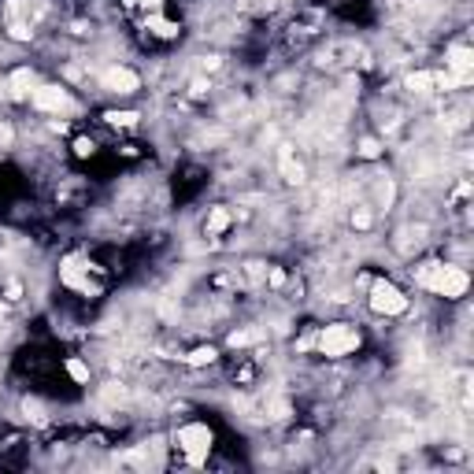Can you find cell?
<instances>
[{
  "label": "cell",
  "mask_w": 474,
  "mask_h": 474,
  "mask_svg": "<svg viewBox=\"0 0 474 474\" xmlns=\"http://www.w3.org/2000/svg\"><path fill=\"white\" fill-rule=\"evenodd\" d=\"M415 282L434 289V293H441V297H463V293H467V286H471V278H467V271H459V267L423 263V267H419V274H415Z\"/></svg>",
  "instance_id": "1"
},
{
  "label": "cell",
  "mask_w": 474,
  "mask_h": 474,
  "mask_svg": "<svg viewBox=\"0 0 474 474\" xmlns=\"http://www.w3.org/2000/svg\"><path fill=\"white\" fill-rule=\"evenodd\" d=\"M371 308L378 311V315H404V311H407V297L393 282H374L371 286Z\"/></svg>",
  "instance_id": "3"
},
{
  "label": "cell",
  "mask_w": 474,
  "mask_h": 474,
  "mask_svg": "<svg viewBox=\"0 0 474 474\" xmlns=\"http://www.w3.org/2000/svg\"><path fill=\"white\" fill-rule=\"evenodd\" d=\"M319 352L322 356H349L360 349V330L349 326V322H333V326H326L319 333Z\"/></svg>",
  "instance_id": "2"
},
{
  "label": "cell",
  "mask_w": 474,
  "mask_h": 474,
  "mask_svg": "<svg viewBox=\"0 0 474 474\" xmlns=\"http://www.w3.org/2000/svg\"><path fill=\"white\" fill-rule=\"evenodd\" d=\"M104 89H112V93H134L137 89V74L126 71V67L104 71Z\"/></svg>",
  "instance_id": "7"
},
{
  "label": "cell",
  "mask_w": 474,
  "mask_h": 474,
  "mask_svg": "<svg viewBox=\"0 0 474 474\" xmlns=\"http://www.w3.org/2000/svg\"><path fill=\"white\" fill-rule=\"evenodd\" d=\"M371 222H374V215H371L367 208H356V211H352V226H356V230H367Z\"/></svg>",
  "instance_id": "15"
},
{
  "label": "cell",
  "mask_w": 474,
  "mask_h": 474,
  "mask_svg": "<svg viewBox=\"0 0 474 474\" xmlns=\"http://www.w3.org/2000/svg\"><path fill=\"white\" fill-rule=\"evenodd\" d=\"M12 126H4V123H0V148H8V145H12Z\"/></svg>",
  "instance_id": "19"
},
{
  "label": "cell",
  "mask_w": 474,
  "mask_h": 474,
  "mask_svg": "<svg viewBox=\"0 0 474 474\" xmlns=\"http://www.w3.org/2000/svg\"><path fill=\"white\" fill-rule=\"evenodd\" d=\"M67 104H71V96L60 85H37L34 89V107H41V112H63Z\"/></svg>",
  "instance_id": "6"
},
{
  "label": "cell",
  "mask_w": 474,
  "mask_h": 474,
  "mask_svg": "<svg viewBox=\"0 0 474 474\" xmlns=\"http://www.w3.org/2000/svg\"><path fill=\"white\" fill-rule=\"evenodd\" d=\"M178 445L186 448V456H189L193 463H200L204 456H208V448H211V430L200 426V423H193V426H186V430L178 434Z\"/></svg>",
  "instance_id": "4"
},
{
  "label": "cell",
  "mask_w": 474,
  "mask_h": 474,
  "mask_svg": "<svg viewBox=\"0 0 474 474\" xmlns=\"http://www.w3.org/2000/svg\"><path fill=\"white\" fill-rule=\"evenodd\" d=\"M23 412H26V419H34V423H45V412H41V404H37V401H26V404H23Z\"/></svg>",
  "instance_id": "16"
},
{
  "label": "cell",
  "mask_w": 474,
  "mask_h": 474,
  "mask_svg": "<svg viewBox=\"0 0 474 474\" xmlns=\"http://www.w3.org/2000/svg\"><path fill=\"white\" fill-rule=\"evenodd\" d=\"M93 152V141H78V156H89Z\"/></svg>",
  "instance_id": "21"
},
{
  "label": "cell",
  "mask_w": 474,
  "mask_h": 474,
  "mask_svg": "<svg viewBox=\"0 0 474 474\" xmlns=\"http://www.w3.org/2000/svg\"><path fill=\"white\" fill-rule=\"evenodd\" d=\"M130 4H137V8H159V0H130Z\"/></svg>",
  "instance_id": "22"
},
{
  "label": "cell",
  "mask_w": 474,
  "mask_h": 474,
  "mask_svg": "<svg viewBox=\"0 0 474 474\" xmlns=\"http://www.w3.org/2000/svg\"><path fill=\"white\" fill-rule=\"evenodd\" d=\"M430 85H434V74H412L407 78V89L412 93H430Z\"/></svg>",
  "instance_id": "12"
},
{
  "label": "cell",
  "mask_w": 474,
  "mask_h": 474,
  "mask_svg": "<svg viewBox=\"0 0 474 474\" xmlns=\"http://www.w3.org/2000/svg\"><path fill=\"white\" fill-rule=\"evenodd\" d=\"M148 30H156L159 37H175V34H178V26H175V23H167V19H159V15L148 19Z\"/></svg>",
  "instance_id": "11"
},
{
  "label": "cell",
  "mask_w": 474,
  "mask_h": 474,
  "mask_svg": "<svg viewBox=\"0 0 474 474\" xmlns=\"http://www.w3.org/2000/svg\"><path fill=\"white\" fill-rule=\"evenodd\" d=\"M448 74L456 78V85H467L471 82V74H474V56H471V49H448Z\"/></svg>",
  "instance_id": "5"
},
{
  "label": "cell",
  "mask_w": 474,
  "mask_h": 474,
  "mask_svg": "<svg viewBox=\"0 0 474 474\" xmlns=\"http://www.w3.org/2000/svg\"><path fill=\"white\" fill-rule=\"evenodd\" d=\"M19 293H23V286H19V282H8V297H12V300H15Z\"/></svg>",
  "instance_id": "20"
},
{
  "label": "cell",
  "mask_w": 474,
  "mask_h": 474,
  "mask_svg": "<svg viewBox=\"0 0 474 474\" xmlns=\"http://www.w3.org/2000/svg\"><path fill=\"white\" fill-rule=\"evenodd\" d=\"M186 360L193 363V367H204V363H211V360H215V349H197V352H189Z\"/></svg>",
  "instance_id": "14"
},
{
  "label": "cell",
  "mask_w": 474,
  "mask_h": 474,
  "mask_svg": "<svg viewBox=\"0 0 474 474\" xmlns=\"http://www.w3.org/2000/svg\"><path fill=\"white\" fill-rule=\"evenodd\" d=\"M107 123H115V126H134V123H137V112H107Z\"/></svg>",
  "instance_id": "13"
},
{
  "label": "cell",
  "mask_w": 474,
  "mask_h": 474,
  "mask_svg": "<svg viewBox=\"0 0 474 474\" xmlns=\"http://www.w3.org/2000/svg\"><path fill=\"white\" fill-rule=\"evenodd\" d=\"M360 156L374 159V156H378V141H371V137H367V141H360Z\"/></svg>",
  "instance_id": "18"
},
{
  "label": "cell",
  "mask_w": 474,
  "mask_h": 474,
  "mask_svg": "<svg viewBox=\"0 0 474 474\" xmlns=\"http://www.w3.org/2000/svg\"><path fill=\"white\" fill-rule=\"evenodd\" d=\"M67 371H71V374H74V378H78V382H89V371H85V363L71 360V363H67Z\"/></svg>",
  "instance_id": "17"
},
{
  "label": "cell",
  "mask_w": 474,
  "mask_h": 474,
  "mask_svg": "<svg viewBox=\"0 0 474 474\" xmlns=\"http://www.w3.org/2000/svg\"><path fill=\"white\" fill-rule=\"evenodd\" d=\"M226 226H230V211H226V208H215L211 219H208V234H219V230H226Z\"/></svg>",
  "instance_id": "10"
},
{
  "label": "cell",
  "mask_w": 474,
  "mask_h": 474,
  "mask_svg": "<svg viewBox=\"0 0 474 474\" xmlns=\"http://www.w3.org/2000/svg\"><path fill=\"white\" fill-rule=\"evenodd\" d=\"M278 167H282V175H286V182H293V186H300L304 182V167L293 159V152H289V145L282 148V156H278Z\"/></svg>",
  "instance_id": "8"
},
{
  "label": "cell",
  "mask_w": 474,
  "mask_h": 474,
  "mask_svg": "<svg viewBox=\"0 0 474 474\" xmlns=\"http://www.w3.org/2000/svg\"><path fill=\"white\" fill-rule=\"evenodd\" d=\"M26 85H34V74H30V71L23 67V71H15V74H12V82H8V93H12V96H26V93H30Z\"/></svg>",
  "instance_id": "9"
}]
</instances>
